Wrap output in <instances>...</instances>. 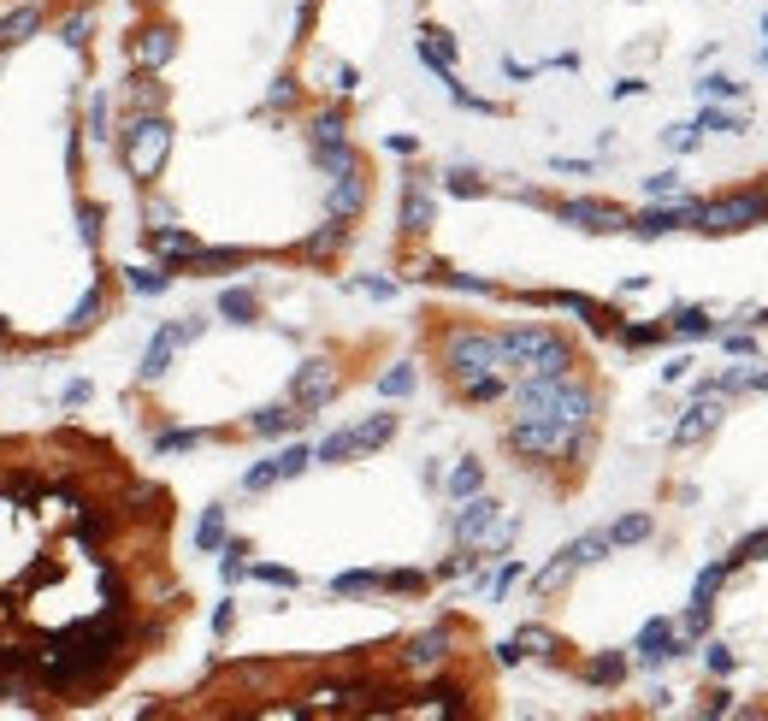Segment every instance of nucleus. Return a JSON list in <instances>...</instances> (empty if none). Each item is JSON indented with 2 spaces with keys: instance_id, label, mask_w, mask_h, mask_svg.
I'll use <instances>...</instances> for the list:
<instances>
[{
  "instance_id": "obj_42",
  "label": "nucleus",
  "mask_w": 768,
  "mask_h": 721,
  "mask_svg": "<svg viewBox=\"0 0 768 721\" xmlns=\"http://www.w3.org/2000/svg\"><path fill=\"white\" fill-rule=\"evenodd\" d=\"M408 391H414V361H396L379 379V396H408Z\"/></svg>"
},
{
  "instance_id": "obj_14",
  "label": "nucleus",
  "mask_w": 768,
  "mask_h": 721,
  "mask_svg": "<svg viewBox=\"0 0 768 721\" xmlns=\"http://www.w3.org/2000/svg\"><path fill=\"white\" fill-rule=\"evenodd\" d=\"M721 414H727V396H715V391H698V402L686 408V420L674 426V444H680V450H692L698 438H709V432L721 426Z\"/></svg>"
},
{
  "instance_id": "obj_15",
  "label": "nucleus",
  "mask_w": 768,
  "mask_h": 721,
  "mask_svg": "<svg viewBox=\"0 0 768 721\" xmlns=\"http://www.w3.org/2000/svg\"><path fill=\"white\" fill-rule=\"evenodd\" d=\"M148 249L166 261V272H184L195 261V249H201V237L184 231V225H148Z\"/></svg>"
},
{
  "instance_id": "obj_32",
  "label": "nucleus",
  "mask_w": 768,
  "mask_h": 721,
  "mask_svg": "<svg viewBox=\"0 0 768 721\" xmlns=\"http://www.w3.org/2000/svg\"><path fill=\"white\" fill-rule=\"evenodd\" d=\"M692 131H721V136H739V131H751L739 113H727V107H704L698 119H692Z\"/></svg>"
},
{
  "instance_id": "obj_17",
  "label": "nucleus",
  "mask_w": 768,
  "mask_h": 721,
  "mask_svg": "<svg viewBox=\"0 0 768 721\" xmlns=\"http://www.w3.org/2000/svg\"><path fill=\"white\" fill-rule=\"evenodd\" d=\"M178 54V36L166 30V24H142L136 36H130V66H142V71H160L166 60Z\"/></svg>"
},
{
  "instance_id": "obj_60",
  "label": "nucleus",
  "mask_w": 768,
  "mask_h": 721,
  "mask_svg": "<svg viewBox=\"0 0 768 721\" xmlns=\"http://www.w3.org/2000/svg\"><path fill=\"white\" fill-rule=\"evenodd\" d=\"M355 83H361V71H355V66H337V89H343V95H349Z\"/></svg>"
},
{
  "instance_id": "obj_58",
  "label": "nucleus",
  "mask_w": 768,
  "mask_h": 721,
  "mask_svg": "<svg viewBox=\"0 0 768 721\" xmlns=\"http://www.w3.org/2000/svg\"><path fill=\"white\" fill-rule=\"evenodd\" d=\"M633 95H644V83L639 77H621V83H615V101H633Z\"/></svg>"
},
{
  "instance_id": "obj_4",
  "label": "nucleus",
  "mask_w": 768,
  "mask_h": 721,
  "mask_svg": "<svg viewBox=\"0 0 768 721\" xmlns=\"http://www.w3.org/2000/svg\"><path fill=\"white\" fill-rule=\"evenodd\" d=\"M166 154H172V119L166 113H136V119L119 125V160H125V172L136 178V190L154 184V172L166 166Z\"/></svg>"
},
{
  "instance_id": "obj_55",
  "label": "nucleus",
  "mask_w": 768,
  "mask_h": 721,
  "mask_svg": "<svg viewBox=\"0 0 768 721\" xmlns=\"http://www.w3.org/2000/svg\"><path fill=\"white\" fill-rule=\"evenodd\" d=\"M89 396H95V391H89V379H71V385H65V396H60V402H65V408H83Z\"/></svg>"
},
{
  "instance_id": "obj_59",
  "label": "nucleus",
  "mask_w": 768,
  "mask_h": 721,
  "mask_svg": "<svg viewBox=\"0 0 768 721\" xmlns=\"http://www.w3.org/2000/svg\"><path fill=\"white\" fill-rule=\"evenodd\" d=\"M503 71H509L514 83H526V77H538V66H520V60H503Z\"/></svg>"
},
{
  "instance_id": "obj_45",
  "label": "nucleus",
  "mask_w": 768,
  "mask_h": 721,
  "mask_svg": "<svg viewBox=\"0 0 768 721\" xmlns=\"http://www.w3.org/2000/svg\"><path fill=\"white\" fill-rule=\"evenodd\" d=\"M284 107H296V77H278L266 95V113H284Z\"/></svg>"
},
{
  "instance_id": "obj_20",
  "label": "nucleus",
  "mask_w": 768,
  "mask_h": 721,
  "mask_svg": "<svg viewBox=\"0 0 768 721\" xmlns=\"http://www.w3.org/2000/svg\"><path fill=\"white\" fill-rule=\"evenodd\" d=\"M107 302H113V290L107 284H89V296L65 314V337H83V331H95L101 326V314H107Z\"/></svg>"
},
{
  "instance_id": "obj_18",
  "label": "nucleus",
  "mask_w": 768,
  "mask_h": 721,
  "mask_svg": "<svg viewBox=\"0 0 768 721\" xmlns=\"http://www.w3.org/2000/svg\"><path fill=\"white\" fill-rule=\"evenodd\" d=\"M136 113H166V83H160V71H130L125 83V119H136Z\"/></svg>"
},
{
  "instance_id": "obj_22",
  "label": "nucleus",
  "mask_w": 768,
  "mask_h": 721,
  "mask_svg": "<svg viewBox=\"0 0 768 721\" xmlns=\"http://www.w3.org/2000/svg\"><path fill=\"white\" fill-rule=\"evenodd\" d=\"M219 320H231V326H255L260 320V296L255 290H219Z\"/></svg>"
},
{
  "instance_id": "obj_31",
  "label": "nucleus",
  "mask_w": 768,
  "mask_h": 721,
  "mask_svg": "<svg viewBox=\"0 0 768 721\" xmlns=\"http://www.w3.org/2000/svg\"><path fill=\"white\" fill-rule=\"evenodd\" d=\"M473 491H485V467H479V461L467 456L461 467H455V473H449V497L461 503V497H473Z\"/></svg>"
},
{
  "instance_id": "obj_51",
  "label": "nucleus",
  "mask_w": 768,
  "mask_h": 721,
  "mask_svg": "<svg viewBox=\"0 0 768 721\" xmlns=\"http://www.w3.org/2000/svg\"><path fill=\"white\" fill-rule=\"evenodd\" d=\"M514 645H520V651H550L556 639H550L544 627H520V633H514Z\"/></svg>"
},
{
  "instance_id": "obj_49",
  "label": "nucleus",
  "mask_w": 768,
  "mask_h": 721,
  "mask_svg": "<svg viewBox=\"0 0 768 721\" xmlns=\"http://www.w3.org/2000/svg\"><path fill=\"white\" fill-rule=\"evenodd\" d=\"M349 290H361V296H373V302H390V296H396V284H390V278H355Z\"/></svg>"
},
{
  "instance_id": "obj_56",
  "label": "nucleus",
  "mask_w": 768,
  "mask_h": 721,
  "mask_svg": "<svg viewBox=\"0 0 768 721\" xmlns=\"http://www.w3.org/2000/svg\"><path fill=\"white\" fill-rule=\"evenodd\" d=\"M727 355H757V337H751V331H733V337H727Z\"/></svg>"
},
{
  "instance_id": "obj_12",
  "label": "nucleus",
  "mask_w": 768,
  "mask_h": 721,
  "mask_svg": "<svg viewBox=\"0 0 768 721\" xmlns=\"http://www.w3.org/2000/svg\"><path fill=\"white\" fill-rule=\"evenodd\" d=\"M556 219L562 225H579V231H627V213L615 207V201H591V196H579V201H556Z\"/></svg>"
},
{
  "instance_id": "obj_46",
  "label": "nucleus",
  "mask_w": 768,
  "mask_h": 721,
  "mask_svg": "<svg viewBox=\"0 0 768 721\" xmlns=\"http://www.w3.org/2000/svg\"><path fill=\"white\" fill-rule=\"evenodd\" d=\"M674 190H680V172H656V178H644V196L650 201H668Z\"/></svg>"
},
{
  "instance_id": "obj_7",
  "label": "nucleus",
  "mask_w": 768,
  "mask_h": 721,
  "mask_svg": "<svg viewBox=\"0 0 768 721\" xmlns=\"http://www.w3.org/2000/svg\"><path fill=\"white\" fill-rule=\"evenodd\" d=\"M609 550H615V544H609V532H585V538H574V544H562V550H556V562H550V568H544V574L532 580V591L544 597V591L568 586V580H574L579 568H591V562H603Z\"/></svg>"
},
{
  "instance_id": "obj_25",
  "label": "nucleus",
  "mask_w": 768,
  "mask_h": 721,
  "mask_svg": "<svg viewBox=\"0 0 768 721\" xmlns=\"http://www.w3.org/2000/svg\"><path fill=\"white\" fill-rule=\"evenodd\" d=\"M308 142H314V148H343V142H349V131H343V107L314 113V119H308Z\"/></svg>"
},
{
  "instance_id": "obj_61",
  "label": "nucleus",
  "mask_w": 768,
  "mask_h": 721,
  "mask_svg": "<svg viewBox=\"0 0 768 721\" xmlns=\"http://www.w3.org/2000/svg\"><path fill=\"white\" fill-rule=\"evenodd\" d=\"M745 391H768V361L757 367V373H745Z\"/></svg>"
},
{
  "instance_id": "obj_16",
  "label": "nucleus",
  "mask_w": 768,
  "mask_h": 721,
  "mask_svg": "<svg viewBox=\"0 0 768 721\" xmlns=\"http://www.w3.org/2000/svg\"><path fill=\"white\" fill-rule=\"evenodd\" d=\"M686 213H692V201H650L644 213H627V231L633 237H644V243H656V237H668V231H680L686 225Z\"/></svg>"
},
{
  "instance_id": "obj_30",
  "label": "nucleus",
  "mask_w": 768,
  "mask_h": 721,
  "mask_svg": "<svg viewBox=\"0 0 768 721\" xmlns=\"http://www.w3.org/2000/svg\"><path fill=\"white\" fill-rule=\"evenodd\" d=\"M650 515H621V521L615 526H603V532H609V544H615V550H621V544H644V538H650Z\"/></svg>"
},
{
  "instance_id": "obj_21",
  "label": "nucleus",
  "mask_w": 768,
  "mask_h": 721,
  "mask_svg": "<svg viewBox=\"0 0 768 721\" xmlns=\"http://www.w3.org/2000/svg\"><path fill=\"white\" fill-rule=\"evenodd\" d=\"M627 668H633V662H627L621 651H597L591 662H585V686H597V692H615V686L627 680Z\"/></svg>"
},
{
  "instance_id": "obj_57",
  "label": "nucleus",
  "mask_w": 768,
  "mask_h": 721,
  "mask_svg": "<svg viewBox=\"0 0 768 721\" xmlns=\"http://www.w3.org/2000/svg\"><path fill=\"white\" fill-rule=\"evenodd\" d=\"M497 662H503V668H514V662H526V651H520L514 639H503V645H497Z\"/></svg>"
},
{
  "instance_id": "obj_28",
  "label": "nucleus",
  "mask_w": 768,
  "mask_h": 721,
  "mask_svg": "<svg viewBox=\"0 0 768 721\" xmlns=\"http://www.w3.org/2000/svg\"><path fill=\"white\" fill-rule=\"evenodd\" d=\"M249 574V538H231V544H219V580L225 586H237Z\"/></svg>"
},
{
  "instance_id": "obj_39",
  "label": "nucleus",
  "mask_w": 768,
  "mask_h": 721,
  "mask_svg": "<svg viewBox=\"0 0 768 721\" xmlns=\"http://www.w3.org/2000/svg\"><path fill=\"white\" fill-rule=\"evenodd\" d=\"M757 556H768V526L751 532V538H739V544L727 550V568H745V562H757Z\"/></svg>"
},
{
  "instance_id": "obj_36",
  "label": "nucleus",
  "mask_w": 768,
  "mask_h": 721,
  "mask_svg": "<svg viewBox=\"0 0 768 721\" xmlns=\"http://www.w3.org/2000/svg\"><path fill=\"white\" fill-rule=\"evenodd\" d=\"M249 574H255L260 586H278V591L302 586V574H296V568H278V562H249Z\"/></svg>"
},
{
  "instance_id": "obj_40",
  "label": "nucleus",
  "mask_w": 768,
  "mask_h": 721,
  "mask_svg": "<svg viewBox=\"0 0 768 721\" xmlns=\"http://www.w3.org/2000/svg\"><path fill=\"white\" fill-rule=\"evenodd\" d=\"M615 337L627 349H656V343H668V326H615Z\"/></svg>"
},
{
  "instance_id": "obj_29",
  "label": "nucleus",
  "mask_w": 768,
  "mask_h": 721,
  "mask_svg": "<svg viewBox=\"0 0 768 721\" xmlns=\"http://www.w3.org/2000/svg\"><path fill=\"white\" fill-rule=\"evenodd\" d=\"M125 284L136 296H166V290H172V272H160V266H130Z\"/></svg>"
},
{
  "instance_id": "obj_26",
  "label": "nucleus",
  "mask_w": 768,
  "mask_h": 721,
  "mask_svg": "<svg viewBox=\"0 0 768 721\" xmlns=\"http://www.w3.org/2000/svg\"><path fill=\"white\" fill-rule=\"evenodd\" d=\"M219 544H225V509L213 503V509H201V521H195V550H201V556H213Z\"/></svg>"
},
{
  "instance_id": "obj_48",
  "label": "nucleus",
  "mask_w": 768,
  "mask_h": 721,
  "mask_svg": "<svg viewBox=\"0 0 768 721\" xmlns=\"http://www.w3.org/2000/svg\"><path fill=\"white\" fill-rule=\"evenodd\" d=\"M698 716H733V692H727V686H715L704 704H698Z\"/></svg>"
},
{
  "instance_id": "obj_11",
  "label": "nucleus",
  "mask_w": 768,
  "mask_h": 721,
  "mask_svg": "<svg viewBox=\"0 0 768 721\" xmlns=\"http://www.w3.org/2000/svg\"><path fill=\"white\" fill-rule=\"evenodd\" d=\"M361 207H367V172H361V160H349V166H337V172H331L325 213H331V219H343V225H355V219H361Z\"/></svg>"
},
{
  "instance_id": "obj_53",
  "label": "nucleus",
  "mask_w": 768,
  "mask_h": 721,
  "mask_svg": "<svg viewBox=\"0 0 768 721\" xmlns=\"http://www.w3.org/2000/svg\"><path fill=\"white\" fill-rule=\"evenodd\" d=\"M89 136H95V142L107 136V95H95V101H89Z\"/></svg>"
},
{
  "instance_id": "obj_1",
  "label": "nucleus",
  "mask_w": 768,
  "mask_h": 721,
  "mask_svg": "<svg viewBox=\"0 0 768 721\" xmlns=\"http://www.w3.org/2000/svg\"><path fill=\"white\" fill-rule=\"evenodd\" d=\"M444 361V379L455 385L461 402H503L509 396V373H503V349H497V331H473V326H455L438 349Z\"/></svg>"
},
{
  "instance_id": "obj_6",
  "label": "nucleus",
  "mask_w": 768,
  "mask_h": 721,
  "mask_svg": "<svg viewBox=\"0 0 768 721\" xmlns=\"http://www.w3.org/2000/svg\"><path fill=\"white\" fill-rule=\"evenodd\" d=\"M396 414L384 408V414H367L361 426H343V432H331L320 450H314V461H325V467H337V461H349V456H373V450H384L390 438H396Z\"/></svg>"
},
{
  "instance_id": "obj_41",
  "label": "nucleus",
  "mask_w": 768,
  "mask_h": 721,
  "mask_svg": "<svg viewBox=\"0 0 768 721\" xmlns=\"http://www.w3.org/2000/svg\"><path fill=\"white\" fill-rule=\"evenodd\" d=\"M195 444H207V432H160V438H154L160 456H190Z\"/></svg>"
},
{
  "instance_id": "obj_9",
  "label": "nucleus",
  "mask_w": 768,
  "mask_h": 721,
  "mask_svg": "<svg viewBox=\"0 0 768 721\" xmlns=\"http://www.w3.org/2000/svg\"><path fill=\"white\" fill-rule=\"evenodd\" d=\"M449 645H455V633H449V621H438V627H426V633H414V639L402 645V668L420 674V680H432V674H444L449 656H455Z\"/></svg>"
},
{
  "instance_id": "obj_10",
  "label": "nucleus",
  "mask_w": 768,
  "mask_h": 721,
  "mask_svg": "<svg viewBox=\"0 0 768 721\" xmlns=\"http://www.w3.org/2000/svg\"><path fill=\"white\" fill-rule=\"evenodd\" d=\"M337 396V373H331V361L325 355H308L302 367H296V379H290V402L314 420V414H325V402Z\"/></svg>"
},
{
  "instance_id": "obj_23",
  "label": "nucleus",
  "mask_w": 768,
  "mask_h": 721,
  "mask_svg": "<svg viewBox=\"0 0 768 721\" xmlns=\"http://www.w3.org/2000/svg\"><path fill=\"white\" fill-rule=\"evenodd\" d=\"M172 355H178V337L160 326L154 331V343H148V355H142V385H154V379H166V367H172Z\"/></svg>"
},
{
  "instance_id": "obj_3",
  "label": "nucleus",
  "mask_w": 768,
  "mask_h": 721,
  "mask_svg": "<svg viewBox=\"0 0 768 721\" xmlns=\"http://www.w3.org/2000/svg\"><path fill=\"white\" fill-rule=\"evenodd\" d=\"M455 544L461 550H473V556H503L514 538H520V521L503 515V503L497 497H485V491H473V497H461V509H455Z\"/></svg>"
},
{
  "instance_id": "obj_19",
  "label": "nucleus",
  "mask_w": 768,
  "mask_h": 721,
  "mask_svg": "<svg viewBox=\"0 0 768 721\" xmlns=\"http://www.w3.org/2000/svg\"><path fill=\"white\" fill-rule=\"evenodd\" d=\"M308 426V414L296 408V402H272V408H255L249 414V432L255 438H290V432H302Z\"/></svg>"
},
{
  "instance_id": "obj_24",
  "label": "nucleus",
  "mask_w": 768,
  "mask_h": 721,
  "mask_svg": "<svg viewBox=\"0 0 768 721\" xmlns=\"http://www.w3.org/2000/svg\"><path fill=\"white\" fill-rule=\"evenodd\" d=\"M343 243H349V225H343V219H325L320 231H314V237L302 243V255H308V261H331V255H337Z\"/></svg>"
},
{
  "instance_id": "obj_13",
  "label": "nucleus",
  "mask_w": 768,
  "mask_h": 721,
  "mask_svg": "<svg viewBox=\"0 0 768 721\" xmlns=\"http://www.w3.org/2000/svg\"><path fill=\"white\" fill-rule=\"evenodd\" d=\"M633 651H639L644 668H662V662H674V656L692 651V639H680V627L656 615V621H644L639 627V645H633Z\"/></svg>"
},
{
  "instance_id": "obj_2",
  "label": "nucleus",
  "mask_w": 768,
  "mask_h": 721,
  "mask_svg": "<svg viewBox=\"0 0 768 721\" xmlns=\"http://www.w3.org/2000/svg\"><path fill=\"white\" fill-rule=\"evenodd\" d=\"M497 349H503V373L514 379H556V373H574V349L568 337L550 326H509L497 331Z\"/></svg>"
},
{
  "instance_id": "obj_50",
  "label": "nucleus",
  "mask_w": 768,
  "mask_h": 721,
  "mask_svg": "<svg viewBox=\"0 0 768 721\" xmlns=\"http://www.w3.org/2000/svg\"><path fill=\"white\" fill-rule=\"evenodd\" d=\"M172 337H178V349H184V343H195V337H201V331H207V320H201V314H190V320H172Z\"/></svg>"
},
{
  "instance_id": "obj_52",
  "label": "nucleus",
  "mask_w": 768,
  "mask_h": 721,
  "mask_svg": "<svg viewBox=\"0 0 768 721\" xmlns=\"http://www.w3.org/2000/svg\"><path fill=\"white\" fill-rule=\"evenodd\" d=\"M514 580H520V562H503V568L491 574V597H509V591H514Z\"/></svg>"
},
{
  "instance_id": "obj_37",
  "label": "nucleus",
  "mask_w": 768,
  "mask_h": 721,
  "mask_svg": "<svg viewBox=\"0 0 768 721\" xmlns=\"http://www.w3.org/2000/svg\"><path fill=\"white\" fill-rule=\"evenodd\" d=\"M444 190L449 196H485V178H479V172H473V166H455V172H444Z\"/></svg>"
},
{
  "instance_id": "obj_8",
  "label": "nucleus",
  "mask_w": 768,
  "mask_h": 721,
  "mask_svg": "<svg viewBox=\"0 0 768 721\" xmlns=\"http://www.w3.org/2000/svg\"><path fill=\"white\" fill-rule=\"evenodd\" d=\"M432 225H438L432 178H426V172H408V178H402V207H396V231H402V237H426Z\"/></svg>"
},
{
  "instance_id": "obj_35",
  "label": "nucleus",
  "mask_w": 768,
  "mask_h": 721,
  "mask_svg": "<svg viewBox=\"0 0 768 721\" xmlns=\"http://www.w3.org/2000/svg\"><path fill=\"white\" fill-rule=\"evenodd\" d=\"M379 591L414 597V591H426V574H420V568H390V574H379Z\"/></svg>"
},
{
  "instance_id": "obj_38",
  "label": "nucleus",
  "mask_w": 768,
  "mask_h": 721,
  "mask_svg": "<svg viewBox=\"0 0 768 721\" xmlns=\"http://www.w3.org/2000/svg\"><path fill=\"white\" fill-rule=\"evenodd\" d=\"M727 574H733V568H727V556H721V562H709L704 574H698V586H692V603H715V591H721Z\"/></svg>"
},
{
  "instance_id": "obj_44",
  "label": "nucleus",
  "mask_w": 768,
  "mask_h": 721,
  "mask_svg": "<svg viewBox=\"0 0 768 721\" xmlns=\"http://www.w3.org/2000/svg\"><path fill=\"white\" fill-rule=\"evenodd\" d=\"M272 485H284V479H278V461H260V467L243 473V491H272Z\"/></svg>"
},
{
  "instance_id": "obj_62",
  "label": "nucleus",
  "mask_w": 768,
  "mask_h": 721,
  "mask_svg": "<svg viewBox=\"0 0 768 721\" xmlns=\"http://www.w3.org/2000/svg\"><path fill=\"white\" fill-rule=\"evenodd\" d=\"M763 36H768V18H763Z\"/></svg>"
},
{
  "instance_id": "obj_27",
  "label": "nucleus",
  "mask_w": 768,
  "mask_h": 721,
  "mask_svg": "<svg viewBox=\"0 0 768 721\" xmlns=\"http://www.w3.org/2000/svg\"><path fill=\"white\" fill-rule=\"evenodd\" d=\"M668 337H715V320L704 308H674L668 314Z\"/></svg>"
},
{
  "instance_id": "obj_34",
  "label": "nucleus",
  "mask_w": 768,
  "mask_h": 721,
  "mask_svg": "<svg viewBox=\"0 0 768 721\" xmlns=\"http://www.w3.org/2000/svg\"><path fill=\"white\" fill-rule=\"evenodd\" d=\"M272 461H278V479H302V473L314 467V450H308V444H284Z\"/></svg>"
},
{
  "instance_id": "obj_47",
  "label": "nucleus",
  "mask_w": 768,
  "mask_h": 721,
  "mask_svg": "<svg viewBox=\"0 0 768 721\" xmlns=\"http://www.w3.org/2000/svg\"><path fill=\"white\" fill-rule=\"evenodd\" d=\"M704 662H709V674H721V680H727V674L739 668V656L727 651V645H709V651H704Z\"/></svg>"
},
{
  "instance_id": "obj_54",
  "label": "nucleus",
  "mask_w": 768,
  "mask_h": 721,
  "mask_svg": "<svg viewBox=\"0 0 768 721\" xmlns=\"http://www.w3.org/2000/svg\"><path fill=\"white\" fill-rule=\"evenodd\" d=\"M231 627H237V603H231V597H225V603H219V609H213V633H219V639H225V633H231Z\"/></svg>"
},
{
  "instance_id": "obj_5",
  "label": "nucleus",
  "mask_w": 768,
  "mask_h": 721,
  "mask_svg": "<svg viewBox=\"0 0 768 721\" xmlns=\"http://www.w3.org/2000/svg\"><path fill=\"white\" fill-rule=\"evenodd\" d=\"M686 225L704 231V237H733V231L768 225V184H757V190H733V196H715V201H692Z\"/></svg>"
},
{
  "instance_id": "obj_43",
  "label": "nucleus",
  "mask_w": 768,
  "mask_h": 721,
  "mask_svg": "<svg viewBox=\"0 0 768 721\" xmlns=\"http://www.w3.org/2000/svg\"><path fill=\"white\" fill-rule=\"evenodd\" d=\"M698 95H709V101H733V95H745V83H733V77H721V71H709L704 83H698Z\"/></svg>"
},
{
  "instance_id": "obj_33",
  "label": "nucleus",
  "mask_w": 768,
  "mask_h": 721,
  "mask_svg": "<svg viewBox=\"0 0 768 721\" xmlns=\"http://www.w3.org/2000/svg\"><path fill=\"white\" fill-rule=\"evenodd\" d=\"M331 591H337V597H373V591H379V574H373V568H349V574L331 580Z\"/></svg>"
}]
</instances>
